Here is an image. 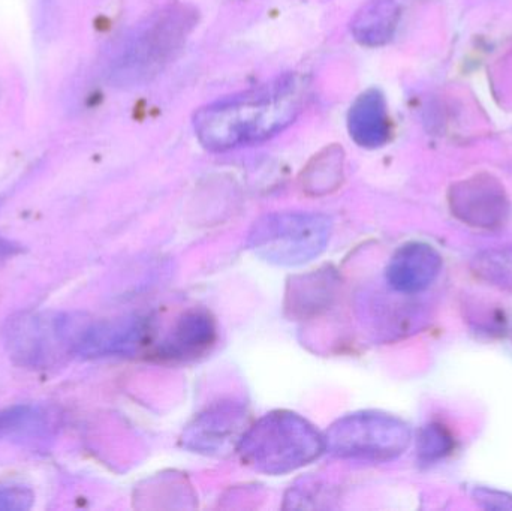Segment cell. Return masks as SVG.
I'll list each match as a JSON object with an SVG mask.
<instances>
[{"mask_svg":"<svg viewBox=\"0 0 512 511\" xmlns=\"http://www.w3.org/2000/svg\"><path fill=\"white\" fill-rule=\"evenodd\" d=\"M23 251L21 245L15 243L14 240L6 239V237L0 236V261L8 260V258L15 257Z\"/></svg>","mask_w":512,"mask_h":511,"instance_id":"20","label":"cell"},{"mask_svg":"<svg viewBox=\"0 0 512 511\" xmlns=\"http://www.w3.org/2000/svg\"><path fill=\"white\" fill-rule=\"evenodd\" d=\"M197 23V9L183 3L153 12L113 51L108 62V80L120 87L150 83L182 53Z\"/></svg>","mask_w":512,"mask_h":511,"instance_id":"2","label":"cell"},{"mask_svg":"<svg viewBox=\"0 0 512 511\" xmlns=\"http://www.w3.org/2000/svg\"><path fill=\"white\" fill-rule=\"evenodd\" d=\"M33 501V492L26 486L0 485V511L30 510Z\"/></svg>","mask_w":512,"mask_h":511,"instance_id":"18","label":"cell"},{"mask_svg":"<svg viewBox=\"0 0 512 511\" xmlns=\"http://www.w3.org/2000/svg\"><path fill=\"white\" fill-rule=\"evenodd\" d=\"M474 498L486 507V509L510 510L512 509V497L501 494L498 491H489V489H477L474 492Z\"/></svg>","mask_w":512,"mask_h":511,"instance_id":"19","label":"cell"},{"mask_svg":"<svg viewBox=\"0 0 512 511\" xmlns=\"http://www.w3.org/2000/svg\"><path fill=\"white\" fill-rule=\"evenodd\" d=\"M334 275L330 270H319L318 273L303 276L301 281L292 284L288 299L291 300L292 314H315L324 308L333 296Z\"/></svg>","mask_w":512,"mask_h":511,"instance_id":"16","label":"cell"},{"mask_svg":"<svg viewBox=\"0 0 512 511\" xmlns=\"http://www.w3.org/2000/svg\"><path fill=\"white\" fill-rule=\"evenodd\" d=\"M456 213L462 216L465 221L474 225H484L492 227L498 222L504 221L505 201L501 192L489 186H471L462 194L456 197Z\"/></svg>","mask_w":512,"mask_h":511,"instance_id":"14","label":"cell"},{"mask_svg":"<svg viewBox=\"0 0 512 511\" xmlns=\"http://www.w3.org/2000/svg\"><path fill=\"white\" fill-rule=\"evenodd\" d=\"M348 129L352 140L366 149L384 146L390 137L387 104L379 90L361 93L348 114Z\"/></svg>","mask_w":512,"mask_h":511,"instance_id":"12","label":"cell"},{"mask_svg":"<svg viewBox=\"0 0 512 511\" xmlns=\"http://www.w3.org/2000/svg\"><path fill=\"white\" fill-rule=\"evenodd\" d=\"M331 231L333 222L322 213H270L252 225L248 248L274 266H303L325 251Z\"/></svg>","mask_w":512,"mask_h":511,"instance_id":"5","label":"cell"},{"mask_svg":"<svg viewBox=\"0 0 512 511\" xmlns=\"http://www.w3.org/2000/svg\"><path fill=\"white\" fill-rule=\"evenodd\" d=\"M218 341L215 317L203 308L183 312L167 338L156 348V356L162 360H194L212 350Z\"/></svg>","mask_w":512,"mask_h":511,"instance_id":"10","label":"cell"},{"mask_svg":"<svg viewBox=\"0 0 512 511\" xmlns=\"http://www.w3.org/2000/svg\"><path fill=\"white\" fill-rule=\"evenodd\" d=\"M152 320L141 315L114 318V320H92L84 315L78 330L75 356L111 357L137 353L150 341Z\"/></svg>","mask_w":512,"mask_h":511,"instance_id":"8","label":"cell"},{"mask_svg":"<svg viewBox=\"0 0 512 511\" xmlns=\"http://www.w3.org/2000/svg\"><path fill=\"white\" fill-rule=\"evenodd\" d=\"M442 272V257L432 245L409 242L400 246L387 266V282L406 296L423 293Z\"/></svg>","mask_w":512,"mask_h":511,"instance_id":"9","label":"cell"},{"mask_svg":"<svg viewBox=\"0 0 512 511\" xmlns=\"http://www.w3.org/2000/svg\"><path fill=\"white\" fill-rule=\"evenodd\" d=\"M59 429V416L38 404H20L0 410V440L35 444L50 440Z\"/></svg>","mask_w":512,"mask_h":511,"instance_id":"11","label":"cell"},{"mask_svg":"<svg viewBox=\"0 0 512 511\" xmlns=\"http://www.w3.org/2000/svg\"><path fill=\"white\" fill-rule=\"evenodd\" d=\"M324 452V435L300 414L286 410L256 420L237 447L243 464L268 476L294 473Z\"/></svg>","mask_w":512,"mask_h":511,"instance_id":"3","label":"cell"},{"mask_svg":"<svg viewBox=\"0 0 512 511\" xmlns=\"http://www.w3.org/2000/svg\"><path fill=\"white\" fill-rule=\"evenodd\" d=\"M81 318L75 312H18L3 324V345L23 368H54L75 356Z\"/></svg>","mask_w":512,"mask_h":511,"instance_id":"4","label":"cell"},{"mask_svg":"<svg viewBox=\"0 0 512 511\" xmlns=\"http://www.w3.org/2000/svg\"><path fill=\"white\" fill-rule=\"evenodd\" d=\"M249 413L245 404L222 401L210 405L198 414L183 431V449L206 456H227L237 452L243 435L249 428Z\"/></svg>","mask_w":512,"mask_h":511,"instance_id":"7","label":"cell"},{"mask_svg":"<svg viewBox=\"0 0 512 511\" xmlns=\"http://www.w3.org/2000/svg\"><path fill=\"white\" fill-rule=\"evenodd\" d=\"M309 98V81L285 74L195 113L198 140L212 152L262 143L295 122Z\"/></svg>","mask_w":512,"mask_h":511,"instance_id":"1","label":"cell"},{"mask_svg":"<svg viewBox=\"0 0 512 511\" xmlns=\"http://www.w3.org/2000/svg\"><path fill=\"white\" fill-rule=\"evenodd\" d=\"M453 447V435L441 423H429L418 435V458L423 464L441 461Z\"/></svg>","mask_w":512,"mask_h":511,"instance_id":"17","label":"cell"},{"mask_svg":"<svg viewBox=\"0 0 512 511\" xmlns=\"http://www.w3.org/2000/svg\"><path fill=\"white\" fill-rule=\"evenodd\" d=\"M399 20L394 0H370L355 14L351 23L355 41L366 47H379L390 41Z\"/></svg>","mask_w":512,"mask_h":511,"instance_id":"13","label":"cell"},{"mask_svg":"<svg viewBox=\"0 0 512 511\" xmlns=\"http://www.w3.org/2000/svg\"><path fill=\"white\" fill-rule=\"evenodd\" d=\"M345 153L342 147L328 146L313 156L304 168L301 183L309 194L322 195L334 191L342 183Z\"/></svg>","mask_w":512,"mask_h":511,"instance_id":"15","label":"cell"},{"mask_svg":"<svg viewBox=\"0 0 512 511\" xmlns=\"http://www.w3.org/2000/svg\"><path fill=\"white\" fill-rule=\"evenodd\" d=\"M324 437L328 452L337 458L388 462L408 450L412 432L399 417L358 411L334 422Z\"/></svg>","mask_w":512,"mask_h":511,"instance_id":"6","label":"cell"}]
</instances>
